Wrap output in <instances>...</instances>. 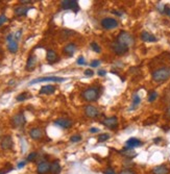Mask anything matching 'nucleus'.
Here are the masks:
<instances>
[{
	"instance_id": "nucleus-31",
	"label": "nucleus",
	"mask_w": 170,
	"mask_h": 174,
	"mask_svg": "<svg viewBox=\"0 0 170 174\" xmlns=\"http://www.w3.org/2000/svg\"><path fill=\"white\" fill-rule=\"evenodd\" d=\"M30 96H29V94H27V93H22V94H20L19 96H17V100L18 101H24V100H26L27 98H29Z\"/></svg>"
},
{
	"instance_id": "nucleus-23",
	"label": "nucleus",
	"mask_w": 170,
	"mask_h": 174,
	"mask_svg": "<svg viewBox=\"0 0 170 174\" xmlns=\"http://www.w3.org/2000/svg\"><path fill=\"white\" fill-rule=\"evenodd\" d=\"M75 51H76V45L74 43H69L64 47V52L68 55H73Z\"/></svg>"
},
{
	"instance_id": "nucleus-14",
	"label": "nucleus",
	"mask_w": 170,
	"mask_h": 174,
	"mask_svg": "<svg viewBox=\"0 0 170 174\" xmlns=\"http://www.w3.org/2000/svg\"><path fill=\"white\" fill-rule=\"evenodd\" d=\"M50 165L47 161H43L38 165L37 172L38 174H47L50 172Z\"/></svg>"
},
{
	"instance_id": "nucleus-40",
	"label": "nucleus",
	"mask_w": 170,
	"mask_h": 174,
	"mask_svg": "<svg viewBox=\"0 0 170 174\" xmlns=\"http://www.w3.org/2000/svg\"><path fill=\"white\" fill-rule=\"evenodd\" d=\"M85 75H86V76H93L94 75L93 70H90V69L86 70V71H85Z\"/></svg>"
},
{
	"instance_id": "nucleus-9",
	"label": "nucleus",
	"mask_w": 170,
	"mask_h": 174,
	"mask_svg": "<svg viewBox=\"0 0 170 174\" xmlns=\"http://www.w3.org/2000/svg\"><path fill=\"white\" fill-rule=\"evenodd\" d=\"M6 40H8V49L9 52H12V53L17 52L19 47H18L17 41L14 39V34H8V38H6Z\"/></svg>"
},
{
	"instance_id": "nucleus-21",
	"label": "nucleus",
	"mask_w": 170,
	"mask_h": 174,
	"mask_svg": "<svg viewBox=\"0 0 170 174\" xmlns=\"http://www.w3.org/2000/svg\"><path fill=\"white\" fill-rule=\"evenodd\" d=\"M28 11H29V8H28V6H24V5H18V6H16L15 9H14L15 15L18 16V17L26 15Z\"/></svg>"
},
{
	"instance_id": "nucleus-37",
	"label": "nucleus",
	"mask_w": 170,
	"mask_h": 174,
	"mask_svg": "<svg viewBox=\"0 0 170 174\" xmlns=\"http://www.w3.org/2000/svg\"><path fill=\"white\" fill-rule=\"evenodd\" d=\"M77 65H82V66L87 65V63H86V61H85L84 56H79V57L77 58Z\"/></svg>"
},
{
	"instance_id": "nucleus-28",
	"label": "nucleus",
	"mask_w": 170,
	"mask_h": 174,
	"mask_svg": "<svg viewBox=\"0 0 170 174\" xmlns=\"http://www.w3.org/2000/svg\"><path fill=\"white\" fill-rule=\"evenodd\" d=\"M158 119H159V116H152V118H148L147 121L144 122V125H149V124H152V123H155V122L158 121Z\"/></svg>"
},
{
	"instance_id": "nucleus-11",
	"label": "nucleus",
	"mask_w": 170,
	"mask_h": 174,
	"mask_svg": "<svg viewBox=\"0 0 170 174\" xmlns=\"http://www.w3.org/2000/svg\"><path fill=\"white\" fill-rule=\"evenodd\" d=\"M101 123L105 126V127L110 128V129H114L117 127L118 125V118L115 116H112V117H108V118H105L103 120Z\"/></svg>"
},
{
	"instance_id": "nucleus-29",
	"label": "nucleus",
	"mask_w": 170,
	"mask_h": 174,
	"mask_svg": "<svg viewBox=\"0 0 170 174\" xmlns=\"http://www.w3.org/2000/svg\"><path fill=\"white\" fill-rule=\"evenodd\" d=\"M108 138H110V135H108V133H101V135L98 137L97 141L99 143H102V142H105L107 140H108Z\"/></svg>"
},
{
	"instance_id": "nucleus-41",
	"label": "nucleus",
	"mask_w": 170,
	"mask_h": 174,
	"mask_svg": "<svg viewBox=\"0 0 170 174\" xmlns=\"http://www.w3.org/2000/svg\"><path fill=\"white\" fill-rule=\"evenodd\" d=\"M105 174H116V173H115V170H114V169H112V168H108V169H105Z\"/></svg>"
},
{
	"instance_id": "nucleus-16",
	"label": "nucleus",
	"mask_w": 170,
	"mask_h": 174,
	"mask_svg": "<svg viewBox=\"0 0 170 174\" xmlns=\"http://www.w3.org/2000/svg\"><path fill=\"white\" fill-rule=\"evenodd\" d=\"M29 136L32 140H41L42 137H43V131H42L41 128L39 127H34L30 129L29 131Z\"/></svg>"
},
{
	"instance_id": "nucleus-33",
	"label": "nucleus",
	"mask_w": 170,
	"mask_h": 174,
	"mask_svg": "<svg viewBox=\"0 0 170 174\" xmlns=\"http://www.w3.org/2000/svg\"><path fill=\"white\" fill-rule=\"evenodd\" d=\"M70 141H71L72 143H77V142H79V141H82V136H81V135H74V136H72V137L70 138Z\"/></svg>"
},
{
	"instance_id": "nucleus-47",
	"label": "nucleus",
	"mask_w": 170,
	"mask_h": 174,
	"mask_svg": "<svg viewBox=\"0 0 170 174\" xmlns=\"http://www.w3.org/2000/svg\"><path fill=\"white\" fill-rule=\"evenodd\" d=\"M98 131H99V129L96 128V127L90 128V133H98Z\"/></svg>"
},
{
	"instance_id": "nucleus-30",
	"label": "nucleus",
	"mask_w": 170,
	"mask_h": 174,
	"mask_svg": "<svg viewBox=\"0 0 170 174\" xmlns=\"http://www.w3.org/2000/svg\"><path fill=\"white\" fill-rule=\"evenodd\" d=\"M157 98H158V93L155 91H152L149 93V96H148V101L149 102H153Z\"/></svg>"
},
{
	"instance_id": "nucleus-42",
	"label": "nucleus",
	"mask_w": 170,
	"mask_h": 174,
	"mask_svg": "<svg viewBox=\"0 0 170 174\" xmlns=\"http://www.w3.org/2000/svg\"><path fill=\"white\" fill-rule=\"evenodd\" d=\"M165 6L166 5H164V4H162V3H160L159 5H158V9L160 11V13H164V9H165Z\"/></svg>"
},
{
	"instance_id": "nucleus-38",
	"label": "nucleus",
	"mask_w": 170,
	"mask_h": 174,
	"mask_svg": "<svg viewBox=\"0 0 170 174\" xmlns=\"http://www.w3.org/2000/svg\"><path fill=\"white\" fill-rule=\"evenodd\" d=\"M99 65H100V61H98V60H94L93 62L90 64V66H91L92 68H96V67H98Z\"/></svg>"
},
{
	"instance_id": "nucleus-12",
	"label": "nucleus",
	"mask_w": 170,
	"mask_h": 174,
	"mask_svg": "<svg viewBox=\"0 0 170 174\" xmlns=\"http://www.w3.org/2000/svg\"><path fill=\"white\" fill-rule=\"evenodd\" d=\"M13 145H14V142H13V139H12L11 136H4L1 140V143H0V146L3 150H8V149H12L13 148Z\"/></svg>"
},
{
	"instance_id": "nucleus-6",
	"label": "nucleus",
	"mask_w": 170,
	"mask_h": 174,
	"mask_svg": "<svg viewBox=\"0 0 170 174\" xmlns=\"http://www.w3.org/2000/svg\"><path fill=\"white\" fill-rule=\"evenodd\" d=\"M100 24L102 28H105L107 30H111L118 26V21L114 18H103L101 20Z\"/></svg>"
},
{
	"instance_id": "nucleus-26",
	"label": "nucleus",
	"mask_w": 170,
	"mask_h": 174,
	"mask_svg": "<svg viewBox=\"0 0 170 174\" xmlns=\"http://www.w3.org/2000/svg\"><path fill=\"white\" fill-rule=\"evenodd\" d=\"M140 102H141V99H140V97H139V95L138 94H135L134 97H133V105H132L131 110L136 109V107L140 104Z\"/></svg>"
},
{
	"instance_id": "nucleus-49",
	"label": "nucleus",
	"mask_w": 170,
	"mask_h": 174,
	"mask_svg": "<svg viewBox=\"0 0 170 174\" xmlns=\"http://www.w3.org/2000/svg\"><path fill=\"white\" fill-rule=\"evenodd\" d=\"M21 3H24V4H27V3H32V1H30V0H21Z\"/></svg>"
},
{
	"instance_id": "nucleus-45",
	"label": "nucleus",
	"mask_w": 170,
	"mask_h": 174,
	"mask_svg": "<svg viewBox=\"0 0 170 174\" xmlns=\"http://www.w3.org/2000/svg\"><path fill=\"white\" fill-rule=\"evenodd\" d=\"M164 14H166L167 16H169L170 17V8L169 6H165V9H164Z\"/></svg>"
},
{
	"instance_id": "nucleus-34",
	"label": "nucleus",
	"mask_w": 170,
	"mask_h": 174,
	"mask_svg": "<svg viewBox=\"0 0 170 174\" xmlns=\"http://www.w3.org/2000/svg\"><path fill=\"white\" fill-rule=\"evenodd\" d=\"M73 34V31H70V30H64V31L62 32V36H64L63 39L66 40L67 38L70 37V34Z\"/></svg>"
},
{
	"instance_id": "nucleus-43",
	"label": "nucleus",
	"mask_w": 170,
	"mask_h": 174,
	"mask_svg": "<svg viewBox=\"0 0 170 174\" xmlns=\"http://www.w3.org/2000/svg\"><path fill=\"white\" fill-rule=\"evenodd\" d=\"M21 34H22V31H21V30H18V31L16 32V34H15L16 41H17V40H20V39H21Z\"/></svg>"
},
{
	"instance_id": "nucleus-35",
	"label": "nucleus",
	"mask_w": 170,
	"mask_h": 174,
	"mask_svg": "<svg viewBox=\"0 0 170 174\" xmlns=\"http://www.w3.org/2000/svg\"><path fill=\"white\" fill-rule=\"evenodd\" d=\"M119 174H136V172L131 169H124V170H121L119 172Z\"/></svg>"
},
{
	"instance_id": "nucleus-18",
	"label": "nucleus",
	"mask_w": 170,
	"mask_h": 174,
	"mask_svg": "<svg viewBox=\"0 0 170 174\" xmlns=\"http://www.w3.org/2000/svg\"><path fill=\"white\" fill-rule=\"evenodd\" d=\"M152 174H169L170 169L166 165H159L152 170Z\"/></svg>"
},
{
	"instance_id": "nucleus-50",
	"label": "nucleus",
	"mask_w": 170,
	"mask_h": 174,
	"mask_svg": "<svg viewBox=\"0 0 170 174\" xmlns=\"http://www.w3.org/2000/svg\"><path fill=\"white\" fill-rule=\"evenodd\" d=\"M161 140H162L161 138H157V139H155V140H153V142H155V143H159V142H161Z\"/></svg>"
},
{
	"instance_id": "nucleus-39",
	"label": "nucleus",
	"mask_w": 170,
	"mask_h": 174,
	"mask_svg": "<svg viewBox=\"0 0 170 174\" xmlns=\"http://www.w3.org/2000/svg\"><path fill=\"white\" fill-rule=\"evenodd\" d=\"M6 21H8V18H6L5 15H1V16H0V26H1V25H3L4 23L6 22Z\"/></svg>"
},
{
	"instance_id": "nucleus-3",
	"label": "nucleus",
	"mask_w": 170,
	"mask_h": 174,
	"mask_svg": "<svg viewBox=\"0 0 170 174\" xmlns=\"http://www.w3.org/2000/svg\"><path fill=\"white\" fill-rule=\"evenodd\" d=\"M82 97L88 102L96 101L99 98V91L97 88H89L82 93Z\"/></svg>"
},
{
	"instance_id": "nucleus-17",
	"label": "nucleus",
	"mask_w": 170,
	"mask_h": 174,
	"mask_svg": "<svg viewBox=\"0 0 170 174\" xmlns=\"http://www.w3.org/2000/svg\"><path fill=\"white\" fill-rule=\"evenodd\" d=\"M46 60L49 64H53V63H55L56 61L58 60V56L54 50H52V49H48V50H47V53H46Z\"/></svg>"
},
{
	"instance_id": "nucleus-52",
	"label": "nucleus",
	"mask_w": 170,
	"mask_h": 174,
	"mask_svg": "<svg viewBox=\"0 0 170 174\" xmlns=\"http://www.w3.org/2000/svg\"><path fill=\"white\" fill-rule=\"evenodd\" d=\"M0 52H1V47H0Z\"/></svg>"
},
{
	"instance_id": "nucleus-1",
	"label": "nucleus",
	"mask_w": 170,
	"mask_h": 174,
	"mask_svg": "<svg viewBox=\"0 0 170 174\" xmlns=\"http://www.w3.org/2000/svg\"><path fill=\"white\" fill-rule=\"evenodd\" d=\"M152 80L155 83H163V81H166L167 79L170 78V67L164 66V67L158 68L152 74Z\"/></svg>"
},
{
	"instance_id": "nucleus-22",
	"label": "nucleus",
	"mask_w": 170,
	"mask_h": 174,
	"mask_svg": "<svg viewBox=\"0 0 170 174\" xmlns=\"http://www.w3.org/2000/svg\"><path fill=\"white\" fill-rule=\"evenodd\" d=\"M141 40L144 42H150V43H152V42H157V38L147 31H143L142 34H141Z\"/></svg>"
},
{
	"instance_id": "nucleus-13",
	"label": "nucleus",
	"mask_w": 170,
	"mask_h": 174,
	"mask_svg": "<svg viewBox=\"0 0 170 174\" xmlns=\"http://www.w3.org/2000/svg\"><path fill=\"white\" fill-rule=\"evenodd\" d=\"M54 124L58 126H60V127H62L64 129H68L70 128L72 126V120L68 119V118H60L58 120H55L54 121Z\"/></svg>"
},
{
	"instance_id": "nucleus-15",
	"label": "nucleus",
	"mask_w": 170,
	"mask_h": 174,
	"mask_svg": "<svg viewBox=\"0 0 170 174\" xmlns=\"http://www.w3.org/2000/svg\"><path fill=\"white\" fill-rule=\"evenodd\" d=\"M141 145H142V142L136 138H131L125 142V148H129V149H134V148L139 147Z\"/></svg>"
},
{
	"instance_id": "nucleus-24",
	"label": "nucleus",
	"mask_w": 170,
	"mask_h": 174,
	"mask_svg": "<svg viewBox=\"0 0 170 174\" xmlns=\"http://www.w3.org/2000/svg\"><path fill=\"white\" fill-rule=\"evenodd\" d=\"M120 154H122V156L127 157V159H133V157L137 156V153L134 151V149H129V148L125 147H124V149L122 151H120Z\"/></svg>"
},
{
	"instance_id": "nucleus-4",
	"label": "nucleus",
	"mask_w": 170,
	"mask_h": 174,
	"mask_svg": "<svg viewBox=\"0 0 170 174\" xmlns=\"http://www.w3.org/2000/svg\"><path fill=\"white\" fill-rule=\"evenodd\" d=\"M66 78L64 77H58V76H45V77H39L34 80H32L29 84H35L38 83H45V81H53V83H63L65 81Z\"/></svg>"
},
{
	"instance_id": "nucleus-8",
	"label": "nucleus",
	"mask_w": 170,
	"mask_h": 174,
	"mask_svg": "<svg viewBox=\"0 0 170 174\" xmlns=\"http://www.w3.org/2000/svg\"><path fill=\"white\" fill-rule=\"evenodd\" d=\"M112 49L117 55H123L128 51V47L123 45V44H120L118 42H114L112 43Z\"/></svg>"
},
{
	"instance_id": "nucleus-36",
	"label": "nucleus",
	"mask_w": 170,
	"mask_h": 174,
	"mask_svg": "<svg viewBox=\"0 0 170 174\" xmlns=\"http://www.w3.org/2000/svg\"><path fill=\"white\" fill-rule=\"evenodd\" d=\"M12 170H13V166H9L8 168H5V169H0V174H6Z\"/></svg>"
},
{
	"instance_id": "nucleus-46",
	"label": "nucleus",
	"mask_w": 170,
	"mask_h": 174,
	"mask_svg": "<svg viewBox=\"0 0 170 174\" xmlns=\"http://www.w3.org/2000/svg\"><path fill=\"white\" fill-rule=\"evenodd\" d=\"M97 74L99 76H105V74H107V72H105V70H99L97 72Z\"/></svg>"
},
{
	"instance_id": "nucleus-5",
	"label": "nucleus",
	"mask_w": 170,
	"mask_h": 174,
	"mask_svg": "<svg viewBox=\"0 0 170 174\" xmlns=\"http://www.w3.org/2000/svg\"><path fill=\"white\" fill-rule=\"evenodd\" d=\"M61 6L63 9H71L74 13H78L79 5L76 0H64L61 2Z\"/></svg>"
},
{
	"instance_id": "nucleus-19",
	"label": "nucleus",
	"mask_w": 170,
	"mask_h": 174,
	"mask_svg": "<svg viewBox=\"0 0 170 174\" xmlns=\"http://www.w3.org/2000/svg\"><path fill=\"white\" fill-rule=\"evenodd\" d=\"M37 62H38V58L36 55H30L27 60L26 63V70L27 71H32L35 69V67L37 66Z\"/></svg>"
},
{
	"instance_id": "nucleus-51",
	"label": "nucleus",
	"mask_w": 170,
	"mask_h": 174,
	"mask_svg": "<svg viewBox=\"0 0 170 174\" xmlns=\"http://www.w3.org/2000/svg\"><path fill=\"white\" fill-rule=\"evenodd\" d=\"M166 114H167V116L168 117H170V107L167 109V112H166Z\"/></svg>"
},
{
	"instance_id": "nucleus-10",
	"label": "nucleus",
	"mask_w": 170,
	"mask_h": 174,
	"mask_svg": "<svg viewBox=\"0 0 170 174\" xmlns=\"http://www.w3.org/2000/svg\"><path fill=\"white\" fill-rule=\"evenodd\" d=\"M84 112L85 114H86V116L89 117V118H96V117H98L99 115H100L99 110L96 109L93 105H87V107H85Z\"/></svg>"
},
{
	"instance_id": "nucleus-48",
	"label": "nucleus",
	"mask_w": 170,
	"mask_h": 174,
	"mask_svg": "<svg viewBox=\"0 0 170 174\" xmlns=\"http://www.w3.org/2000/svg\"><path fill=\"white\" fill-rule=\"evenodd\" d=\"M25 164H26V162H24V161H23V162H20V163L18 164V168H19V169L23 168V167L25 166Z\"/></svg>"
},
{
	"instance_id": "nucleus-2",
	"label": "nucleus",
	"mask_w": 170,
	"mask_h": 174,
	"mask_svg": "<svg viewBox=\"0 0 170 174\" xmlns=\"http://www.w3.org/2000/svg\"><path fill=\"white\" fill-rule=\"evenodd\" d=\"M117 42L120 44H123V45H125L129 48L131 46L134 45L135 40H134V37L132 36L129 32L120 31V34H118V37H117Z\"/></svg>"
},
{
	"instance_id": "nucleus-25",
	"label": "nucleus",
	"mask_w": 170,
	"mask_h": 174,
	"mask_svg": "<svg viewBox=\"0 0 170 174\" xmlns=\"http://www.w3.org/2000/svg\"><path fill=\"white\" fill-rule=\"evenodd\" d=\"M61 171H62V168H61L58 162H53L50 165V172L52 174H60Z\"/></svg>"
},
{
	"instance_id": "nucleus-7",
	"label": "nucleus",
	"mask_w": 170,
	"mask_h": 174,
	"mask_svg": "<svg viewBox=\"0 0 170 174\" xmlns=\"http://www.w3.org/2000/svg\"><path fill=\"white\" fill-rule=\"evenodd\" d=\"M25 123H26V120H25L23 113H19L12 118V125L14 127H22Z\"/></svg>"
},
{
	"instance_id": "nucleus-44",
	"label": "nucleus",
	"mask_w": 170,
	"mask_h": 174,
	"mask_svg": "<svg viewBox=\"0 0 170 174\" xmlns=\"http://www.w3.org/2000/svg\"><path fill=\"white\" fill-rule=\"evenodd\" d=\"M112 13L114 14V15L118 16V17H121V16L123 15V13H119V11H116V9H113V11H112Z\"/></svg>"
},
{
	"instance_id": "nucleus-32",
	"label": "nucleus",
	"mask_w": 170,
	"mask_h": 174,
	"mask_svg": "<svg viewBox=\"0 0 170 174\" xmlns=\"http://www.w3.org/2000/svg\"><path fill=\"white\" fill-rule=\"evenodd\" d=\"M37 156H38V153H37V152H32V153L28 154L26 161H27V162H32V161H35V159H37Z\"/></svg>"
},
{
	"instance_id": "nucleus-20",
	"label": "nucleus",
	"mask_w": 170,
	"mask_h": 174,
	"mask_svg": "<svg viewBox=\"0 0 170 174\" xmlns=\"http://www.w3.org/2000/svg\"><path fill=\"white\" fill-rule=\"evenodd\" d=\"M54 92H55V87L51 86V84H47V86L42 87L39 93L41 94V95H44V94L45 95H51Z\"/></svg>"
},
{
	"instance_id": "nucleus-27",
	"label": "nucleus",
	"mask_w": 170,
	"mask_h": 174,
	"mask_svg": "<svg viewBox=\"0 0 170 174\" xmlns=\"http://www.w3.org/2000/svg\"><path fill=\"white\" fill-rule=\"evenodd\" d=\"M90 47H91V49L94 51V52H96V53H100V52H101L100 46H99L98 44L96 43V42H92L91 45H90Z\"/></svg>"
}]
</instances>
